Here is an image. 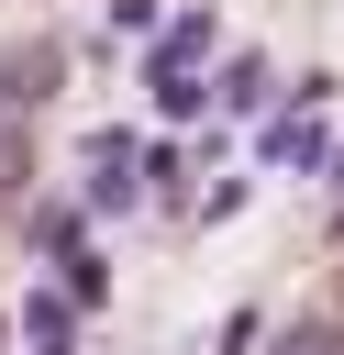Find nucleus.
Instances as JSON below:
<instances>
[{"instance_id": "f257e3e1", "label": "nucleus", "mask_w": 344, "mask_h": 355, "mask_svg": "<svg viewBox=\"0 0 344 355\" xmlns=\"http://www.w3.org/2000/svg\"><path fill=\"white\" fill-rule=\"evenodd\" d=\"M277 355H344V322H300V333H277Z\"/></svg>"}]
</instances>
